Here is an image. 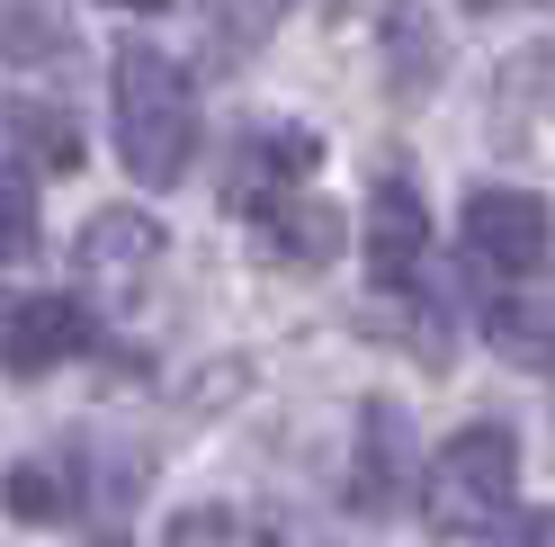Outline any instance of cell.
I'll return each mask as SVG.
<instances>
[{"label": "cell", "mask_w": 555, "mask_h": 547, "mask_svg": "<svg viewBox=\"0 0 555 547\" xmlns=\"http://www.w3.org/2000/svg\"><path fill=\"white\" fill-rule=\"evenodd\" d=\"M108 117H117V153L144 189H170L197 162V90L180 73V54L162 46H117L108 73Z\"/></svg>", "instance_id": "6da1fadb"}, {"label": "cell", "mask_w": 555, "mask_h": 547, "mask_svg": "<svg viewBox=\"0 0 555 547\" xmlns=\"http://www.w3.org/2000/svg\"><path fill=\"white\" fill-rule=\"evenodd\" d=\"M511 485H519V440H511V422H466V431L430 458V475H422V530H430V538H466V530H483V521H502Z\"/></svg>", "instance_id": "7a4b0ae2"}, {"label": "cell", "mask_w": 555, "mask_h": 547, "mask_svg": "<svg viewBox=\"0 0 555 547\" xmlns=\"http://www.w3.org/2000/svg\"><path fill=\"white\" fill-rule=\"evenodd\" d=\"M466 260L493 269V279H529V269L555 252V216L538 189H475L466 198Z\"/></svg>", "instance_id": "3957f363"}, {"label": "cell", "mask_w": 555, "mask_h": 547, "mask_svg": "<svg viewBox=\"0 0 555 547\" xmlns=\"http://www.w3.org/2000/svg\"><path fill=\"white\" fill-rule=\"evenodd\" d=\"M323 170V135L314 126H242V144H233V170H224V198L242 216H260V207H278V198H296L305 180Z\"/></svg>", "instance_id": "277c9868"}, {"label": "cell", "mask_w": 555, "mask_h": 547, "mask_svg": "<svg viewBox=\"0 0 555 547\" xmlns=\"http://www.w3.org/2000/svg\"><path fill=\"white\" fill-rule=\"evenodd\" d=\"M73 351H90V305L81 296H18L0 305V368L10 378H46V368H63Z\"/></svg>", "instance_id": "5b68a950"}, {"label": "cell", "mask_w": 555, "mask_h": 547, "mask_svg": "<svg viewBox=\"0 0 555 547\" xmlns=\"http://www.w3.org/2000/svg\"><path fill=\"white\" fill-rule=\"evenodd\" d=\"M153 260H162V225L144 207H108V216H90L81 225V243H73V269L99 288V296H134L153 279Z\"/></svg>", "instance_id": "8992f818"}, {"label": "cell", "mask_w": 555, "mask_h": 547, "mask_svg": "<svg viewBox=\"0 0 555 547\" xmlns=\"http://www.w3.org/2000/svg\"><path fill=\"white\" fill-rule=\"evenodd\" d=\"M422 252H430V216H422V189L403 180V170H386L367 198V269H376V288H412L422 279Z\"/></svg>", "instance_id": "52a82bcc"}, {"label": "cell", "mask_w": 555, "mask_h": 547, "mask_svg": "<svg viewBox=\"0 0 555 547\" xmlns=\"http://www.w3.org/2000/svg\"><path fill=\"white\" fill-rule=\"evenodd\" d=\"M403 467H412V422H403V404L376 395L367 414H359V458H350V503L359 511H386L403 494Z\"/></svg>", "instance_id": "ba28073f"}, {"label": "cell", "mask_w": 555, "mask_h": 547, "mask_svg": "<svg viewBox=\"0 0 555 547\" xmlns=\"http://www.w3.org/2000/svg\"><path fill=\"white\" fill-rule=\"evenodd\" d=\"M251 225H260V243L287 260V269H323L340 243H350L340 207H332V198H305V189H296V198H278V207H260Z\"/></svg>", "instance_id": "9c48e42d"}, {"label": "cell", "mask_w": 555, "mask_h": 547, "mask_svg": "<svg viewBox=\"0 0 555 547\" xmlns=\"http://www.w3.org/2000/svg\"><path fill=\"white\" fill-rule=\"evenodd\" d=\"M0 126H10V144L37 162V170H73L81 162V126H73V109H54V99H0Z\"/></svg>", "instance_id": "30bf717a"}, {"label": "cell", "mask_w": 555, "mask_h": 547, "mask_svg": "<svg viewBox=\"0 0 555 547\" xmlns=\"http://www.w3.org/2000/svg\"><path fill=\"white\" fill-rule=\"evenodd\" d=\"M483 341H493L511 368H555V305H538V296H502L493 315H483Z\"/></svg>", "instance_id": "8fae6325"}, {"label": "cell", "mask_w": 555, "mask_h": 547, "mask_svg": "<svg viewBox=\"0 0 555 547\" xmlns=\"http://www.w3.org/2000/svg\"><path fill=\"white\" fill-rule=\"evenodd\" d=\"M63 54H73V27L54 0H0V63H63Z\"/></svg>", "instance_id": "7c38bea8"}, {"label": "cell", "mask_w": 555, "mask_h": 547, "mask_svg": "<svg viewBox=\"0 0 555 547\" xmlns=\"http://www.w3.org/2000/svg\"><path fill=\"white\" fill-rule=\"evenodd\" d=\"M0 511H10V521H73V475L54 458H18L0 475Z\"/></svg>", "instance_id": "4fadbf2b"}, {"label": "cell", "mask_w": 555, "mask_h": 547, "mask_svg": "<svg viewBox=\"0 0 555 547\" xmlns=\"http://www.w3.org/2000/svg\"><path fill=\"white\" fill-rule=\"evenodd\" d=\"M27 252H37V180L0 170V269H18Z\"/></svg>", "instance_id": "5bb4252c"}, {"label": "cell", "mask_w": 555, "mask_h": 547, "mask_svg": "<svg viewBox=\"0 0 555 547\" xmlns=\"http://www.w3.org/2000/svg\"><path fill=\"white\" fill-rule=\"evenodd\" d=\"M162 547H260V530L242 511H224V503H197V511H180L162 530Z\"/></svg>", "instance_id": "9a60e30c"}, {"label": "cell", "mask_w": 555, "mask_h": 547, "mask_svg": "<svg viewBox=\"0 0 555 547\" xmlns=\"http://www.w3.org/2000/svg\"><path fill=\"white\" fill-rule=\"evenodd\" d=\"M386 37H403V99H422L430 81H439V37L412 10H386Z\"/></svg>", "instance_id": "2e32d148"}, {"label": "cell", "mask_w": 555, "mask_h": 547, "mask_svg": "<svg viewBox=\"0 0 555 547\" xmlns=\"http://www.w3.org/2000/svg\"><path fill=\"white\" fill-rule=\"evenodd\" d=\"M278 27V0H224V18H216V46L224 54H242V46H260Z\"/></svg>", "instance_id": "e0dca14e"}, {"label": "cell", "mask_w": 555, "mask_h": 547, "mask_svg": "<svg viewBox=\"0 0 555 547\" xmlns=\"http://www.w3.org/2000/svg\"><path fill=\"white\" fill-rule=\"evenodd\" d=\"M502 547H555V511H529V521H511Z\"/></svg>", "instance_id": "ac0fdd59"}, {"label": "cell", "mask_w": 555, "mask_h": 547, "mask_svg": "<svg viewBox=\"0 0 555 547\" xmlns=\"http://www.w3.org/2000/svg\"><path fill=\"white\" fill-rule=\"evenodd\" d=\"M108 10H162V0H108Z\"/></svg>", "instance_id": "d6986e66"}, {"label": "cell", "mask_w": 555, "mask_h": 547, "mask_svg": "<svg viewBox=\"0 0 555 547\" xmlns=\"http://www.w3.org/2000/svg\"><path fill=\"white\" fill-rule=\"evenodd\" d=\"M466 10H502V0H466Z\"/></svg>", "instance_id": "ffe728a7"}]
</instances>
